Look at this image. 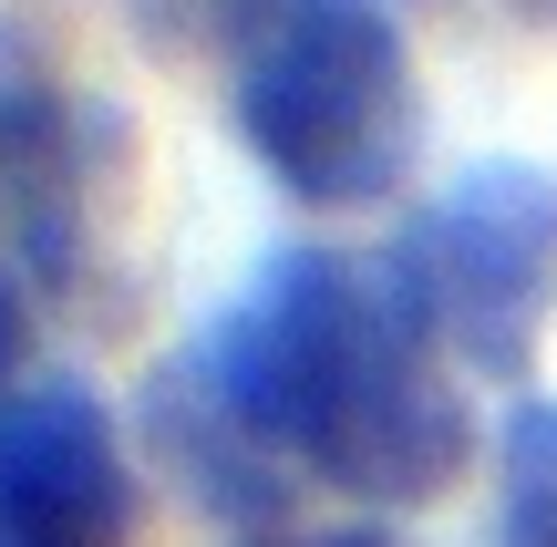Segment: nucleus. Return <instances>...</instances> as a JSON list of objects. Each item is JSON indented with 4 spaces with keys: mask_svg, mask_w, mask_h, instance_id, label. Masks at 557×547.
<instances>
[{
    "mask_svg": "<svg viewBox=\"0 0 557 547\" xmlns=\"http://www.w3.org/2000/svg\"><path fill=\"white\" fill-rule=\"evenodd\" d=\"M186 413H207L259 465L278 455L351 486L361 507H423L475 455L444 351L413 331L382 269L331 248H278L248 269V289L186 351Z\"/></svg>",
    "mask_w": 557,
    "mask_h": 547,
    "instance_id": "nucleus-1",
    "label": "nucleus"
},
{
    "mask_svg": "<svg viewBox=\"0 0 557 547\" xmlns=\"http://www.w3.org/2000/svg\"><path fill=\"white\" fill-rule=\"evenodd\" d=\"M238 547H393L382 527H310V537H238Z\"/></svg>",
    "mask_w": 557,
    "mask_h": 547,
    "instance_id": "nucleus-9",
    "label": "nucleus"
},
{
    "mask_svg": "<svg viewBox=\"0 0 557 547\" xmlns=\"http://www.w3.org/2000/svg\"><path fill=\"white\" fill-rule=\"evenodd\" d=\"M393 300L434 351L475 372H517L557 310V176L527 156H485L413 207L382 259Z\"/></svg>",
    "mask_w": 557,
    "mask_h": 547,
    "instance_id": "nucleus-3",
    "label": "nucleus"
},
{
    "mask_svg": "<svg viewBox=\"0 0 557 547\" xmlns=\"http://www.w3.org/2000/svg\"><path fill=\"white\" fill-rule=\"evenodd\" d=\"M135 537V475H124L114 413L52 383L0 403V547H124Z\"/></svg>",
    "mask_w": 557,
    "mask_h": 547,
    "instance_id": "nucleus-4",
    "label": "nucleus"
},
{
    "mask_svg": "<svg viewBox=\"0 0 557 547\" xmlns=\"http://www.w3.org/2000/svg\"><path fill=\"white\" fill-rule=\"evenodd\" d=\"M238 145L299 207H372L423 135L413 52L382 0H248L227 32Z\"/></svg>",
    "mask_w": 557,
    "mask_h": 547,
    "instance_id": "nucleus-2",
    "label": "nucleus"
},
{
    "mask_svg": "<svg viewBox=\"0 0 557 547\" xmlns=\"http://www.w3.org/2000/svg\"><path fill=\"white\" fill-rule=\"evenodd\" d=\"M238 11H248V0H124V21H135L156 52H207V41L227 52Z\"/></svg>",
    "mask_w": 557,
    "mask_h": 547,
    "instance_id": "nucleus-7",
    "label": "nucleus"
},
{
    "mask_svg": "<svg viewBox=\"0 0 557 547\" xmlns=\"http://www.w3.org/2000/svg\"><path fill=\"white\" fill-rule=\"evenodd\" d=\"M0 186H11L21 227H32V259L62 269L73 259V186H83V156H73V103L52 83H0Z\"/></svg>",
    "mask_w": 557,
    "mask_h": 547,
    "instance_id": "nucleus-5",
    "label": "nucleus"
},
{
    "mask_svg": "<svg viewBox=\"0 0 557 547\" xmlns=\"http://www.w3.org/2000/svg\"><path fill=\"white\" fill-rule=\"evenodd\" d=\"M496 547H557V403H527L517 424H506Z\"/></svg>",
    "mask_w": 557,
    "mask_h": 547,
    "instance_id": "nucleus-6",
    "label": "nucleus"
},
{
    "mask_svg": "<svg viewBox=\"0 0 557 547\" xmlns=\"http://www.w3.org/2000/svg\"><path fill=\"white\" fill-rule=\"evenodd\" d=\"M21 351H32V310H21L11 269H0V403H11V372H21Z\"/></svg>",
    "mask_w": 557,
    "mask_h": 547,
    "instance_id": "nucleus-8",
    "label": "nucleus"
}]
</instances>
